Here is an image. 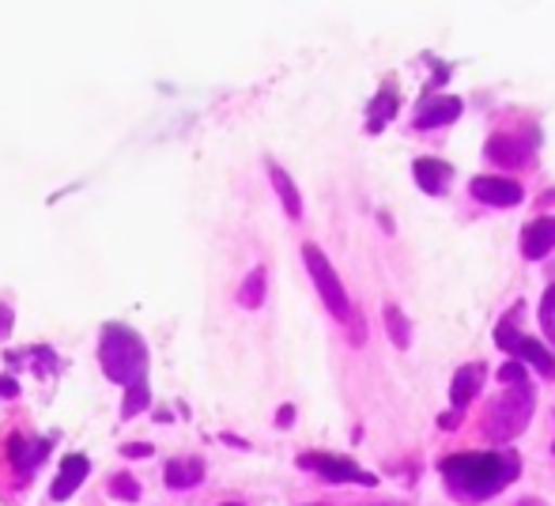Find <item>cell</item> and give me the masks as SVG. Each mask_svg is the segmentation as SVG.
I'll return each instance as SVG.
<instances>
[{
	"label": "cell",
	"mask_w": 555,
	"mask_h": 506,
	"mask_svg": "<svg viewBox=\"0 0 555 506\" xmlns=\"http://www.w3.org/2000/svg\"><path fill=\"white\" fill-rule=\"evenodd\" d=\"M555 250V216H541L521 231V257L529 261H541Z\"/></svg>",
	"instance_id": "9"
},
{
	"label": "cell",
	"mask_w": 555,
	"mask_h": 506,
	"mask_svg": "<svg viewBox=\"0 0 555 506\" xmlns=\"http://www.w3.org/2000/svg\"><path fill=\"white\" fill-rule=\"evenodd\" d=\"M238 302H242V307H249V310H257L264 302V269H261V264H257V269L246 276V284L238 287Z\"/></svg>",
	"instance_id": "18"
},
{
	"label": "cell",
	"mask_w": 555,
	"mask_h": 506,
	"mask_svg": "<svg viewBox=\"0 0 555 506\" xmlns=\"http://www.w3.org/2000/svg\"><path fill=\"white\" fill-rule=\"evenodd\" d=\"M12 325H15L12 307H4V302H0V340H8V333H12Z\"/></svg>",
	"instance_id": "24"
},
{
	"label": "cell",
	"mask_w": 555,
	"mask_h": 506,
	"mask_svg": "<svg viewBox=\"0 0 555 506\" xmlns=\"http://www.w3.org/2000/svg\"><path fill=\"white\" fill-rule=\"evenodd\" d=\"M457 419H461V412H450V416H442L439 424L446 427V431H450V427H457Z\"/></svg>",
	"instance_id": "26"
},
{
	"label": "cell",
	"mask_w": 555,
	"mask_h": 506,
	"mask_svg": "<svg viewBox=\"0 0 555 506\" xmlns=\"http://www.w3.org/2000/svg\"><path fill=\"white\" fill-rule=\"evenodd\" d=\"M111 495L121 503H137L140 499V484L129 477V472H117V477L111 480Z\"/></svg>",
	"instance_id": "21"
},
{
	"label": "cell",
	"mask_w": 555,
	"mask_h": 506,
	"mask_svg": "<svg viewBox=\"0 0 555 506\" xmlns=\"http://www.w3.org/2000/svg\"><path fill=\"white\" fill-rule=\"evenodd\" d=\"M483 378H488V367H483V363H468V367H461L457 375H453V386H450L453 412H465V404L480 393Z\"/></svg>",
	"instance_id": "11"
},
{
	"label": "cell",
	"mask_w": 555,
	"mask_h": 506,
	"mask_svg": "<svg viewBox=\"0 0 555 506\" xmlns=\"http://www.w3.org/2000/svg\"><path fill=\"white\" fill-rule=\"evenodd\" d=\"M446 488L461 503H483L499 495L521 472V462L514 454H453L439 465Z\"/></svg>",
	"instance_id": "1"
},
{
	"label": "cell",
	"mask_w": 555,
	"mask_h": 506,
	"mask_svg": "<svg viewBox=\"0 0 555 506\" xmlns=\"http://www.w3.org/2000/svg\"><path fill=\"white\" fill-rule=\"evenodd\" d=\"M412 174H416L420 190L435 193V197H442L446 185H450V178H453V167H450V163H442V159H416Z\"/></svg>",
	"instance_id": "13"
},
{
	"label": "cell",
	"mask_w": 555,
	"mask_h": 506,
	"mask_svg": "<svg viewBox=\"0 0 555 506\" xmlns=\"http://www.w3.org/2000/svg\"><path fill=\"white\" fill-rule=\"evenodd\" d=\"M99 363H103L106 378L117 381V386H137L144 378L147 367V348L129 325H106L103 340H99Z\"/></svg>",
	"instance_id": "2"
},
{
	"label": "cell",
	"mask_w": 555,
	"mask_h": 506,
	"mask_svg": "<svg viewBox=\"0 0 555 506\" xmlns=\"http://www.w3.org/2000/svg\"><path fill=\"white\" fill-rule=\"evenodd\" d=\"M269 178H272V185H276L280 200H284L287 220H299V216H302V197H299V190H295L292 174H287V170L280 167V163H269Z\"/></svg>",
	"instance_id": "15"
},
{
	"label": "cell",
	"mask_w": 555,
	"mask_h": 506,
	"mask_svg": "<svg viewBox=\"0 0 555 506\" xmlns=\"http://www.w3.org/2000/svg\"><path fill=\"white\" fill-rule=\"evenodd\" d=\"M461 118V99L453 95H435V99H424V106H420L416 121H412V129L424 132V129H439V126H450V121Z\"/></svg>",
	"instance_id": "8"
},
{
	"label": "cell",
	"mask_w": 555,
	"mask_h": 506,
	"mask_svg": "<svg viewBox=\"0 0 555 506\" xmlns=\"http://www.w3.org/2000/svg\"><path fill=\"white\" fill-rule=\"evenodd\" d=\"M468 190H473L476 200H483V205L491 208H514L526 200V190H521L518 182H511V178H491V174H480L468 182Z\"/></svg>",
	"instance_id": "7"
},
{
	"label": "cell",
	"mask_w": 555,
	"mask_h": 506,
	"mask_svg": "<svg viewBox=\"0 0 555 506\" xmlns=\"http://www.w3.org/2000/svg\"><path fill=\"white\" fill-rule=\"evenodd\" d=\"M223 506H238V503H223Z\"/></svg>",
	"instance_id": "28"
},
{
	"label": "cell",
	"mask_w": 555,
	"mask_h": 506,
	"mask_svg": "<svg viewBox=\"0 0 555 506\" xmlns=\"http://www.w3.org/2000/svg\"><path fill=\"white\" fill-rule=\"evenodd\" d=\"M302 261H307L310 280H314L318 295H322V302L330 307V314H333V317H340V322H344V317L351 314V302H348V291H344L340 276H336V269L330 264V257L318 250L314 243H307V246H302Z\"/></svg>",
	"instance_id": "4"
},
{
	"label": "cell",
	"mask_w": 555,
	"mask_h": 506,
	"mask_svg": "<svg viewBox=\"0 0 555 506\" xmlns=\"http://www.w3.org/2000/svg\"><path fill=\"white\" fill-rule=\"evenodd\" d=\"M393 111H397L393 88H382V95L374 99V106H371V118H366V132H382V126L393 118Z\"/></svg>",
	"instance_id": "17"
},
{
	"label": "cell",
	"mask_w": 555,
	"mask_h": 506,
	"mask_svg": "<svg viewBox=\"0 0 555 506\" xmlns=\"http://www.w3.org/2000/svg\"><path fill=\"white\" fill-rule=\"evenodd\" d=\"M488 159H495L499 167H529V147L521 144V140H514V137H506V132H499V137H491L488 140Z\"/></svg>",
	"instance_id": "12"
},
{
	"label": "cell",
	"mask_w": 555,
	"mask_h": 506,
	"mask_svg": "<svg viewBox=\"0 0 555 506\" xmlns=\"http://www.w3.org/2000/svg\"><path fill=\"white\" fill-rule=\"evenodd\" d=\"M541 322H544V333H548L552 345H555V287H548L541 299Z\"/></svg>",
	"instance_id": "22"
},
{
	"label": "cell",
	"mask_w": 555,
	"mask_h": 506,
	"mask_svg": "<svg viewBox=\"0 0 555 506\" xmlns=\"http://www.w3.org/2000/svg\"><path fill=\"white\" fill-rule=\"evenodd\" d=\"M46 442H35L30 446L27 439H12V446H8V454H12V465H15V472H30L35 465H42V457H46Z\"/></svg>",
	"instance_id": "16"
},
{
	"label": "cell",
	"mask_w": 555,
	"mask_h": 506,
	"mask_svg": "<svg viewBox=\"0 0 555 506\" xmlns=\"http://www.w3.org/2000/svg\"><path fill=\"white\" fill-rule=\"evenodd\" d=\"M529 416H533V389L526 386H506V393L491 404L488 419H483V434L491 442H511L514 434L526 431Z\"/></svg>",
	"instance_id": "3"
},
{
	"label": "cell",
	"mask_w": 555,
	"mask_h": 506,
	"mask_svg": "<svg viewBox=\"0 0 555 506\" xmlns=\"http://www.w3.org/2000/svg\"><path fill=\"white\" fill-rule=\"evenodd\" d=\"M163 480H167V488H175V492L201 484V480H205V462H201V457H175V462H167V469H163Z\"/></svg>",
	"instance_id": "14"
},
{
	"label": "cell",
	"mask_w": 555,
	"mask_h": 506,
	"mask_svg": "<svg viewBox=\"0 0 555 506\" xmlns=\"http://www.w3.org/2000/svg\"><path fill=\"white\" fill-rule=\"evenodd\" d=\"M495 340H499V348H503V352H511V355H518V360L533 363V367L541 371L544 378H555V355L541 345V340L521 337V333L514 329L511 322H499Z\"/></svg>",
	"instance_id": "5"
},
{
	"label": "cell",
	"mask_w": 555,
	"mask_h": 506,
	"mask_svg": "<svg viewBox=\"0 0 555 506\" xmlns=\"http://www.w3.org/2000/svg\"><path fill=\"white\" fill-rule=\"evenodd\" d=\"M299 465L302 469H314V472H322L325 480H333V484H340V480H351V484H363V488H374L378 484V477H371V472H363L359 469L351 457H336V454H302L299 457Z\"/></svg>",
	"instance_id": "6"
},
{
	"label": "cell",
	"mask_w": 555,
	"mask_h": 506,
	"mask_svg": "<svg viewBox=\"0 0 555 506\" xmlns=\"http://www.w3.org/2000/svg\"><path fill=\"white\" fill-rule=\"evenodd\" d=\"M386 329H389V340H393L397 348L412 345V325H409V317L401 314V307H386Z\"/></svg>",
	"instance_id": "19"
},
{
	"label": "cell",
	"mask_w": 555,
	"mask_h": 506,
	"mask_svg": "<svg viewBox=\"0 0 555 506\" xmlns=\"http://www.w3.org/2000/svg\"><path fill=\"white\" fill-rule=\"evenodd\" d=\"M125 454H129V457H147V454H152V446H144V442H140V446H125Z\"/></svg>",
	"instance_id": "25"
},
{
	"label": "cell",
	"mask_w": 555,
	"mask_h": 506,
	"mask_svg": "<svg viewBox=\"0 0 555 506\" xmlns=\"http://www.w3.org/2000/svg\"><path fill=\"white\" fill-rule=\"evenodd\" d=\"M499 381H503V386H526V367H521V363H503V367H499Z\"/></svg>",
	"instance_id": "23"
},
{
	"label": "cell",
	"mask_w": 555,
	"mask_h": 506,
	"mask_svg": "<svg viewBox=\"0 0 555 506\" xmlns=\"http://www.w3.org/2000/svg\"><path fill=\"white\" fill-rule=\"evenodd\" d=\"M147 401H152V393H147V381H137V386L125 389V404H121V416L132 419L140 416V412L147 408Z\"/></svg>",
	"instance_id": "20"
},
{
	"label": "cell",
	"mask_w": 555,
	"mask_h": 506,
	"mask_svg": "<svg viewBox=\"0 0 555 506\" xmlns=\"http://www.w3.org/2000/svg\"><path fill=\"white\" fill-rule=\"evenodd\" d=\"M88 472H91L88 457H83V454H68V457H65V465H61V472H57V480H53L50 495H53L57 503L73 499V495L80 492L83 480H88Z\"/></svg>",
	"instance_id": "10"
},
{
	"label": "cell",
	"mask_w": 555,
	"mask_h": 506,
	"mask_svg": "<svg viewBox=\"0 0 555 506\" xmlns=\"http://www.w3.org/2000/svg\"><path fill=\"white\" fill-rule=\"evenodd\" d=\"M518 506H544V503H537V499H521Z\"/></svg>",
	"instance_id": "27"
}]
</instances>
